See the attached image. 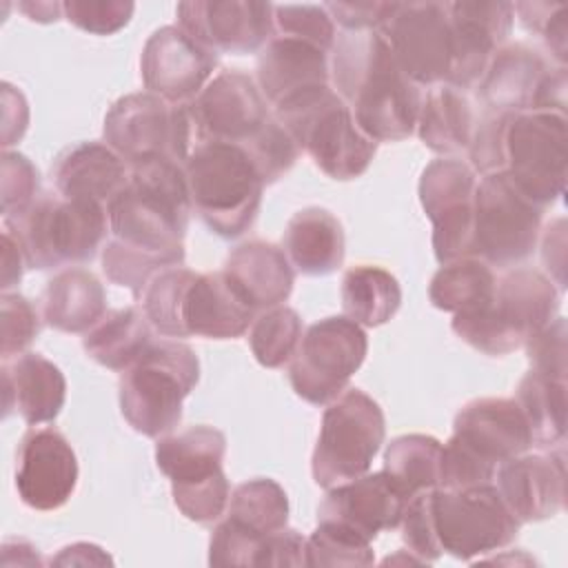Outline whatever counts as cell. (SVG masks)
Listing matches in <instances>:
<instances>
[{"mask_svg": "<svg viewBox=\"0 0 568 568\" xmlns=\"http://www.w3.org/2000/svg\"><path fill=\"white\" fill-rule=\"evenodd\" d=\"M184 164L153 160L131 166L129 182L106 204L111 237L184 264V235L191 217Z\"/></svg>", "mask_w": 568, "mask_h": 568, "instance_id": "cell-3", "label": "cell"}, {"mask_svg": "<svg viewBox=\"0 0 568 568\" xmlns=\"http://www.w3.org/2000/svg\"><path fill=\"white\" fill-rule=\"evenodd\" d=\"M195 142L246 144L253 140L273 111L257 82L237 69L220 71L186 104Z\"/></svg>", "mask_w": 568, "mask_h": 568, "instance_id": "cell-17", "label": "cell"}, {"mask_svg": "<svg viewBox=\"0 0 568 568\" xmlns=\"http://www.w3.org/2000/svg\"><path fill=\"white\" fill-rule=\"evenodd\" d=\"M277 122L291 133L300 151L333 180L364 175L375 158L377 142L355 122L348 104L331 84L306 89L273 106Z\"/></svg>", "mask_w": 568, "mask_h": 568, "instance_id": "cell-5", "label": "cell"}, {"mask_svg": "<svg viewBox=\"0 0 568 568\" xmlns=\"http://www.w3.org/2000/svg\"><path fill=\"white\" fill-rule=\"evenodd\" d=\"M408 510L435 559L444 552L462 561L481 559L510 546L521 526L493 481L424 490L408 501Z\"/></svg>", "mask_w": 568, "mask_h": 568, "instance_id": "cell-2", "label": "cell"}, {"mask_svg": "<svg viewBox=\"0 0 568 568\" xmlns=\"http://www.w3.org/2000/svg\"><path fill=\"white\" fill-rule=\"evenodd\" d=\"M171 266H182V264L175 262L173 257H166L160 253L126 246L113 237L102 246V271H104L106 280L118 286L129 288L135 297L142 295L146 284L158 273H162Z\"/></svg>", "mask_w": 568, "mask_h": 568, "instance_id": "cell-42", "label": "cell"}, {"mask_svg": "<svg viewBox=\"0 0 568 568\" xmlns=\"http://www.w3.org/2000/svg\"><path fill=\"white\" fill-rule=\"evenodd\" d=\"M104 142L129 164L153 160L184 164L193 144V124L186 104H173L144 93L122 95L104 115Z\"/></svg>", "mask_w": 568, "mask_h": 568, "instance_id": "cell-11", "label": "cell"}, {"mask_svg": "<svg viewBox=\"0 0 568 568\" xmlns=\"http://www.w3.org/2000/svg\"><path fill=\"white\" fill-rule=\"evenodd\" d=\"M513 11L519 16L521 24L541 38L557 67H566L568 9L564 2H513Z\"/></svg>", "mask_w": 568, "mask_h": 568, "instance_id": "cell-46", "label": "cell"}, {"mask_svg": "<svg viewBox=\"0 0 568 568\" xmlns=\"http://www.w3.org/2000/svg\"><path fill=\"white\" fill-rule=\"evenodd\" d=\"M217 53L191 38L180 24L155 29L140 55V75L149 93L189 104L213 78Z\"/></svg>", "mask_w": 568, "mask_h": 568, "instance_id": "cell-18", "label": "cell"}, {"mask_svg": "<svg viewBox=\"0 0 568 568\" xmlns=\"http://www.w3.org/2000/svg\"><path fill=\"white\" fill-rule=\"evenodd\" d=\"M4 417L18 413L27 424L53 422L67 399L64 373L40 353H22L2 362Z\"/></svg>", "mask_w": 568, "mask_h": 568, "instance_id": "cell-28", "label": "cell"}, {"mask_svg": "<svg viewBox=\"0 0 568 568\" xmlns=\"http://www.w3.org/2000/svg\"><path fill=\"white\" fill-rule=\"evenodd\" d=\"M366 351L364 328L346 315L311 324L288 362V379L295 395L308 404L326 406L346 390L351 377L364 364Z\"/></svg>", "mask_w": 568, "mask_h": 568, "instance_id": "cell-14", "label": "cell"}, {"mask_svg": "<svg viewBox=\"0 0 568 568\" xmlns=\"http://www.w3.org/2000/svg\"><path fill=\"white\" fill-rule=\"evenodd\" d=\"M497 490L519 524L544 521L566 506V453L564 446L546 453H521L504 462L497 473Z\"/></svg>", "mask_w": 568, "mask_h": 568, "instance_id": "cell-23", "label": "cell"}, {"mask_svg": "<svg viewBox=\"0 0 568 568\" xmlns=\"http://www.w3.org/2000/svg\"><path fill=\"white\" fill-rule=\"evenodd\" d=\"M4 229L16 237L27 268L49 271L91 262L106 237L109 215L95 200L40 193Z\"/></svg>", "mask_w": 568, "mask_h": 568, "instance_id": "cell-7", "label": "cell"}, {"mask_svg": "<svg viewBox=\"0 0 568 568\" xmlns=\"http://www.w3.org/2000/svg\"><path fill=\"white\" fill-rule=\"evenodd\" d=\"M242 146L246 149L248 158L253 160L255 169L260 171L264 184L277 182L286 171H291V166L297 162V158L302 153L297 142L277 122L275 115L266 122V126L253 140H248Z\"/></svg>", "mask_w": 568, "mask_h": 568, "instance_id": "cell-43", "label": "cell"}, {"mask_svg": "<svg viewBox=\"0 0 568 568\" xmlns=\"http://www.w3.org/2000/svg\"><path fill=\"white\" fill-rule=\"evenodd\" d=\"M515 402L519 404L537 446H561L566 439V379L528 371Z\"/></svg>", "mask_w": 568, "mask_h": 568, "instance_id": "cell-37", "label": "cell"}, {"mask_svg": "<svg viewBox=\"0 0 568 568\" xmlns=\"http://www.w3.org/2000/svg\"><path fill=\"white\" fill-rule=\"evenodd\" d=\"M151 328L153 326L142 306L106 311V315L84 333L82 346L91 359L122 373L153 342Z\"/></svg>", "mask_w": 568, "mask_h": 568, "instance_id": "cell-34", "label": "cell"}, {"mask_svg": "<svg viewBox=\"0 0 568 568\" xmlns=\"http://www.w3.org/2000/svg\"><path fill=\"white\" fill-rule=\"evenodd\" d=\"M539 49L515 42L497 49L477 89L481 111L524 113L535 111L537 93L546 75L555 69Z\"/></svg>", "mask_w": 568, "mask_h": 568, "instance_id": "cell-26", "label": "cell"}, {"mask_svg": "<svg viewBox=\"0 0 568 568\" xmlns=\"http://www.w3.org/2000/svg\"><path fill=\"white\" fill-rule=\"evenodd\" d=\"M131 166L106 142L67 146L51 166L55 191L62 197H82L109 204L129 182Z\"/></svg>", "mask_w": 568, "mask_h": 568, "instance_id": "cell-29", "label": "cell"}, {"mask_svg": "<svg viewBox=\"0 0 568 568\" xmlns=\"http://www.w3.org/2000/svg\"><path fill=\"white\" fill-rule=\"evenodd\" d=\"M342 308L359 326H382L399 311L402 288L393 273L373 264L351 266L342 277Z\"/></svg>", "mask_w": 568, "mask_h": 568, "instance_id": "cell-35", "label": "cell"}, {"mask_svg": "<svg viewBox=\"0 0 568 568\" xmlns=\"http://www.w3.org/2000/svg\"><path fill=\"white\" fill-rule=\"evenodd\" d=\"M477 173L459 158L433 160L419 178V202L433 222V251L439 264L470 257Z\"/></svg>", "mask_w": 568, "mask_h": 568, "instance_id": "cell-16", "label": "cell"}, {"mask_svg": "<svg viewBox=\"0 0 568 568\" xmlns=\"http://www.w3.org/2000/svg\"><path fill=\"white\" fill-rule=\"evenodd\" d=\"M373 561L371 541L344 526L317 521L311 537H306L304 566H371Z\"/></svg>", "mask_w": 568, "mask_h": 568, "instance_id": "cell-41", "label": "cell"}, {"mask_svg": "<svg viewBox=\"0 0 568 568\" xmlns=\"http://www.w3.org/2000/svg\"><path fill=\"white\" fill-rule=\"evenodd\" d=\"M104 564H113V559L100 546L89 541L64 546L51 559V566H104Z\"/></svg>", "mask_w": 568, "mask_h": 568, "instance_id": "cell-52", "label": "cell"}, {"mask_svg": "<svg viewBox=\"0 0 568 568\" xmlns=\"http://www.w3.org/2000/svg\"><path fill=\"white\" fill-rule=\"evenodd\" d=\"M326 51L291 36H277L262 47L257 55V87L268 106L306 89L331 84V62Z\"/></svg>", "mask_w": 568, "mask_h": 568, "instance_id": "cell-27", "label": "cell"}, {"mask_svg": "<svg viewBox=\"0 0 568 568\" xmlns=\"http://www.w3.org/2000/svg\"><path fill=\"white\" fill-rule=\"evenodd\" d=\"M224 517L251 532L273 535L288 524V497L275 479L255 477L231 490Z\"/></svg>", "mask_w": 568, "mask_h": 568, "instance_id": "cell-39", "label": "cell"}, {"mask_svg": "<svg viewBox=\"0 0 568 568\" xmlns=\"http://www.w3.org/2000/svg\"><path fill=\"white\" fill-rule=\"evenodd\" d=\"M559 311V288L537 268H510L497 277L493 300L475 311L453 315L455 335L486 355L521 348Z\"/></svg>", "mask_w": 568, "mask_h": 568, "instance_id": "cell-4", "label": "cell"}, {"mask_svg": "<svg viewBox=\"0 0 568 568\" xmlns=\"http://www.w3.org/2000/svg\"><path fill=\"white\" fill-rule=\"evenodd\" d=\"M200 379L195 351L180 339H153L120 375L118 397L126 424L144 437H164L182 419V402Z\"/></svg>", "mask_w": 568, "mask_h": 568, "instance_id": "cell-8", "label": "cell"}, {"mask_svg": "<svg viewBox=\"0 0 568 568\" xmlns=\"http://www.w3.org/2000/svg\"><path fill=\"white\" fill-rule=\"evenodd\" d=\"M222 271L255 313L284 304L295 282V268L284 248L264 240L235 246Z\"/></svg>", "mask_w": 568, "mask_h": 568, "instance_id": "cell-30", "label": "cell"}, {"mask_svg": "<svg viewBox=\"0 0 568 568\" xmlns=\"http://www.w3.org/2000/svg\"><path fill=\"white\" fill-rule=\"evenodd\" d=\"M450 437L495 473L504 462L535 446L519 404L508 397H477L464 404Z\"/></svg>", "mask_w": 568, "mask_h": 568, "instance_id": "cell-22", "label": "cell"}, {"mask_svg": "<svg viewBox=\"0 0 568 568\" xmlns=\"http://www.w3.org/2000/svg\"><path fill=\"white\" fill-rule=\"evenodd\" d=\"M379 31L417 87L448 84L455 60L448 2H393Z\"/></svg>", "mask_w": 568, "mask_h": 568, "instance_id": "cell-15", "label": "cell"}, {"mask_svg": "<svg viewBox=\"0 0 568 568\" xmlns=\"http://www.w3.org/2000/svg\"><path fill=\"white\" fill-rule=\"evenodd\" d=\"M331 87L375 142H399L417 129L419 87L402 71L382 31H342L328 55Z\"/></svg>", "mask_w": 568, "mask_h": 568, "instance_id": "cell-1", "label": "cell"}, {"mask_svg": "<svg viewBox=\"0 0 568 568\" xmlns=\"http://www.w3.org/2000/svg\"><path fill=\"white\" fill-rule=\"evenodd\" d=\"M106 315V291L87 268L55 273L42 293V320L62 333H87Z\"/></svg>", "mask_w": 568, "mask_h": 568, "instance_id": "cell-32", "label": "cell"}, {"mask_svg": "<svg viewBox=\"0 0 568 568\" xmlns=\"http://www.w3.org/2000/svg\"><path fill=\"white\" fill-rule=\"evenodd\" d=\"M453 31V73L448 84L462 91L475 89L497 53L510 36L515 11L504 0H457L448 2Z\"/></svg>", "mask_w": 568, "mask_h": 568, "instance_id": "cell-21", "label": "cell"}, {"mask_svg": "<svg viewBox=\"0 0 568 568\" xmlns=\"http://www.w3.org/2000/svg\"><path fill=\"white\" fill-rule=\"evenodd\" d=\"M0 326H2V344H0V355L2 362L13 359L31 346V342L40 333V315L36 306L18 295V293H2L0 300Z\"/></svg>", "mask_w": 568, "mask_h": 568, "instance_id": "cell-47", "label": "cell"}, {"mask_svg": "<svg viewBox=\"0 0 568 568\" xmlns=\"http://www.w3.org/2000/svg\"><path fill=\"white\" fill-rule=\"evenodd\" d=\"M442 442L433 435L410 433L395 437L384 450V473L406 499L437 488Z\"/></svg>", "mask_w": 568, "mask_h": 568, "instance_id": "cell-38", "label": "cell"}, {"mask_svg": "<svg viewBox=\"0 0 568 568\" xmlns=\"http://www.w3.org/2000/svg\"><path fill=\"white\" fill-rule=\"evenodd\" d=\"M541 260L559 291L566 288V220H552L541 237Z\"/></svg>", "mask_w": 568, "mask_h": 568, "instance_id": "cell-51", "label": "cell"}, {"mask_svg": "<svg viewBox=\"0 0 568 568\" xmlns=\"http://www.w3.org/2000/svg\"><path fill=\"white\" fill-rule=\"evenodd\" d=\"M408 499L384 470L335 484L317 508V521L344 526L366 541L402 524Z\"/></svg>", "mask_w": 568, "mask_h": 568, "instance_id": "cell-24", "label": "cell"}, {"mask_svg": "<svg viewBox=\"0 0 568 568\" xmlns=\"http://www.w3.org/2000/svg\"><path fill=\"white\" fill-rule=\"evenodd\" d=\"M178 24L215 53H255L273 38V4L251 0H189L175 9Z\"/></svg>", "mask_w": 568, "mask_h": 568, "instance_id": "cell-19", "label": "cell"}, {"mask_svg": "<svg viewBox=\"0 0 568 568\" xmlns=\"http://www.w3.org/2000/svg\"><path fill=\"white\" fill-rule=\"evenodd\" d=\"M18 9L33 22H55L62 13V2H20Z\"/></svg>", "mask_w": 568, "mask_h": 568, "instance_id": "cell-54", "label": "cell"}, {"mask_svg": "<svg viewBox=\"0 0 568 568\" xmlns=\"http://www.w3.org/2000/svg\"><path fill=\"white\" fill-rule=\"evenodd\" d=\"M255 311L240 295L224 271L195 273L186 282L178 311V328L182 337L235 339L248 331Z\"/></svg>", "mask_w": 568, "mask_h": 568, "instance_id": "cell-25", "label": "cell"}, {"mask_svg": "<svg viewBox=\"0 0 568 568\" xmlns=\"http://www.w3.org/2000/svg\"><path fill=\"white\" fill-rule=\"evenodd\" d=\"M324 9L342 31H379L393 11V2H326Z\"/></svg>", "mask_w": 568, "mask_h": 568, "instance_id": "cell-50", "label": "cell"}, {"mask_svg": "<svg viewBox=\"0 0 568 568\" xmlns=\"http://www.w3.org/2000/svg\"><path fill=\"white\" fill-rule=\"evenodd\" d=\"M566 320L555 317L541 331H537L524 346L530 362V368L550 377L566 379Z\"/></svg>", "mask_w": 568, "mask_h": 568, "instance_id": "cell-49", "label": "cell"}, {"mask_svg": "<svg viewBox=\"0 0 568 568\" xmlns=\"http://www.w3.org/2000/svg\"><path fill=\"white\" fill-rule=\"evenodd\" d=\"M273 27L277 36L300 38L331 53L337 31L324 4H273Z\"/></svg>", "mask_w": 568, "mask_h": 568, "instance_id": "cell-44", "label": "cell"}, {"mask_svg": "<svg viewBox=\"0 0 568 568\" xmlns=\"http://www.w3.org/2000/svg\"><path fill=\"white\" fill-rule=\"evenodd\" d=\"M184 175L193 209L215 235L231 240L251 229L266 184L244 146L195 142Z\"/></svg>", "mask_w": 568, "mask_h": 568, "instance_id": "cell-6", "label": "cell"}, {"mask_svg": "<svg viewBox=\"0 0 568 568\" xmlns=\"http://www.w3.org/2000/svg\"><path fill=\"white\" fill-rule=\"evenodd\" d=\"M27 266L24 255L11 235L9 229L2 231V291L9 293L11 286H16L22 280V268Z\"/></svg>", "mask_w": 568, "mask_h": 568, "instance_id": "cell-53", "label": "cell"}, {"mask_svg": "<svg viewBox=\"0 0 568 568\" xmlns=\"http://www.w3.org/2000/svg\"><path fill=\"white\" fill-rule=\"evenodd\" d=\"M226 437L213 426H189L155 444V464L171 479L178 510L195 524L220 521L226 513L231 486L222 470Z\"/></svg>", "mask_w": 568, "mask_h": 568, "instance_id": "cell-9", "label": "cell"}, {"mask_svg": "<svg viewBox=\"0 0 568 568\" xmlns=\"http://www.w3.org/2000/svg\"><path fill=\"white\" fill-rule=\"evenodd\" d=\"M544 209L526 197L506 171L477 180L473 204L470 257L490 266H515L532 255Z\"/></svg>", "mask_w": 568, "mask_h": 568, "instance_id": "cell-12", "label": "cell"}, {"mask_svg": "<svg viewBox=\"0 0 568 568\" xmlns=\"http://www.w3.org/2000/svg\"><path fill=\"white\" fill-rule=\"evenodd\" d=\"M566 113H513L504 131V169L515 186L544 211L566 191Z\"/></svg>", "mask_w": 568, "mask_h": 568, "instance_id": "cell-13", "label": "cell"}, {"mask_svg": "<svg viewBox=\"0 0 568 568\" xmlns=\"http://www.w3.org/2000/svg\"><path fill=\"white\" fill-rule=\"evenodd\" d=\"M497 275L490 264L479 257H459L442 264L428 286L435 308L453 315L486 306L495 295Z\"/></svg>", "mask_w": 568, "mask_h": 568, "instance_id": "cell-36", "label": "cell"}, {"mask_svg": "<svg viewBox=\"0 0 568 568\" xmlns=\"http://www.w3.org/2000/svg\"><path fill=\"white\" fill-rule=\"evenodd\" d=\"M302 339V317L295 308L280 304L260 311L248 326V346L255 359L266 368L288 364Z\"/></svg>", "mask_w": 568, "mask_h": 568, "instance_id": "cell-40", "label": "cell"}, {"mask_svg": "<svg viewBox=\"0 0 568 568\" xmlns=\"http://www.w3.org/2000/svg\"><path fill=\"white\" fill-rule=\"evenodd\" d=\"M135 4L129 0H67L62 2L64 18L93 36H111L129 24Z\"/></svg>", "mask_w": 568, "mask_h": 568, "instance_id": "cell-48", "label": "cell"}, {"mask_svg": "<svg viewBox=\"0 0 568 568\" xmlns=\"http://www.w3.org/2000/svg\"><path fill=\"white\" fill-rule=\"evenodd\" d=\"M0 200L4 222L18 217L40 195V173L33 162L18 153L4 151L0 162Z\"/></svg>", "mask_w": 568, "mask_h": 568, "instance_id": "cell-45", "label": "cell"}, {"mask_svg": "<svg viewBox=\"0 0 568 568\" xmlns=\"http://www.w3.org/2000/svg\"><path fill=\"white\" fill-rule=\"evenodd\" d=\"M78 484V457L69 439L51 428H31L16 453V490L33 510H58Z\"/></svg>", "mask_w": 568, "mask_h": 568, "instance_id": "cell-20", "label": "cell"}, {"mask_svg": "<svg viewBox=\"0 0 568 568\" xmlns=\"http://www.w3.org/2000/svg\"><path fill=\"white\" fill-rule=\"evenodd\" d=\"M282 246L297 273L322 277L342 266L346 240L342 222L331 211L306 206L288 220Z\"/></svg>", "mask_w": 568, "mask_h": 568, "instance_id": "cell-31", "label": "cell"}, {"mask_svg": "<svg viewBox=\"0 0 568 568\" xmlns=\"http://www.w3.org/2000/svg\"><path fill=\"white\" fill-rule=\"evenodd\" d=\"M475 124L477 113L466 91L450 84H437L422 98L417 133L430 151L442 155L468 151Z\"/></svg>", "mask_w": 568, "mask_h": 568, "instance_id": "cell-33", "label": "cell"}, {"mask_svg": "<svg viewBox=\"0 0 568 568\" xmlns=\"http://www.w3.org/2000/svg\"><path fill=\"white\" fill-rule=\"evenodd\" d=\"M386 437L382 406L362 388H346L326 404L317 444L311 459V473L317 486L355 479L368 473L371 462Z\"/></svg>", "mask_w": 568, "mask_h": 568, "instance_id": "cell-10", "label": "cell"}]
</instances>
